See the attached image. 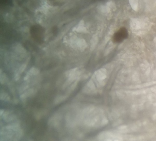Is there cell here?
<instances>
[{
	"label": "cell",
	"mask_w": 156,
	"mask_h": 141,
	"mask_svg": "<svg viewBox=\"0 0 156 141\" xmlns=\"http://www.w3.org/2000/svg\"><path fill=\"white\" fill-rule=\"evenodd\" d=\"M30 72L31 74H34V75H36V74L39 73V70H38V69H36V68H32L30 70Z\"/></svg>",
	"instance_id": "cell-2"
},
{
	"label": "cell",
	"mask_w": 156,
	"mask_h": 141,
	"mask_svg": "<svg viewBox=\"0 0 156 141\" xmlns=\"http://www.w3.org/2000/svg\"><path fill=\"white\" fill-rule=\"evenodd\" d=\"M126 36V33L124 31L119 32L118 33L117 35H115V40L117 42L120 41L122 40Z\"/></svg>",
	"instance_id": "cell-1"
}]
</instances>
